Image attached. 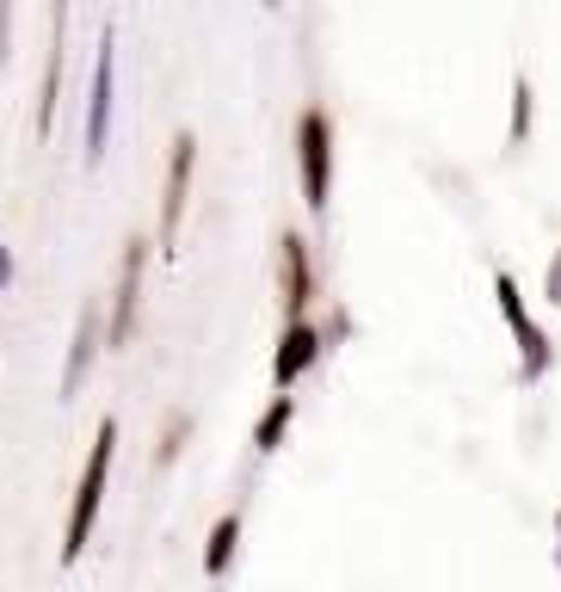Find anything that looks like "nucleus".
Returning a JSON list of instances; mask_svg holds the SVG:
<instances>
[{"label": "nucleus", "instance_id": "5", "mask_svg": "<svg viewBox=\"0 0 561 592\" xmlns=\"http://www.w3.org/2000/svg\"><path fill=\"white\" fill-rule=\"evenodd\" d=\"M142 266H149V241L130 235L124 241V260H117V297H112V345L130 340L136 327V303H142Z\"/></svg>", "mask_w": 561, "mask_h": 592}, {"label": "nucleus", "instance_id": "13", "mask_svg": "<svg viewBox=\"0 0 561 592\" xmlns=\"http://www.w3.org/2000/svg\"><path fill=\"white\" fill-rule=\"evenodd\" d=\"M524 117H531V87H524V80H519V117H512V142H519V136H524Z\"/></svg>", "mask_w": 561, "mask_h": 592}, {"label": "nucleus", "instance_id": "10", "mask_svg": "<svg viewBox=\"0 0 561 592\" xmlns=\"http://www.w3.org/2000/svg\"><path fill=\"white\" fill-rule=\"evenodd\" d=\"M291 420H296V395H271V407L259 414V426H253V444H259V451H278L284 432H291Z\"/></svg>", "mask_w": 561, "mask_h": 592}, {"label": "nucleus", "instance_id": "2", "mask_svg": "<svg viewBox=\"0 0 561 592\" xmlns=\"http://www.w3.org/2000/svg\"><path fill=\"white\" fill-rule=\"evenodd\" d=\"M296 167H303V198L315 216H328V191H333V117L321 105L296 117Z\"/></svg>", "mask_w": 561, "mask_h": 592}, {"label": "nucleus", "instance_id": "9", "mask_svg": "<svg viewBox=\"0 0 561 592\" xmlns=\"http://www.w3.org/2000/svg\"><path fill=\"white\" fill-rule=\"evenodd\" d=\"M50 62H43V93H38V130H50V117H56V87H62V32H68V7L50 13Z\"/></svg>", "mask_w": 561, "mask_h": 592}, {"label": "nucleus", "instance_id": "6", "mask_svg": "<svg viewBox=\"0 0 561 592\" xmlns=\"http://www.w3.org/2000/svg\"><path fill=\"white\" fill-rule=\"evenodd\" d=\"M494 290H500L506 322H512V333H519V345H524V377H543V370H549V340H543V327L524 315L519 278H512V272H500V278H494Z\"/></svg>", "mask_w": 561, "mask_h": 592}, {"label": "nucleus", "instance_id": "14", "mask_svg": "<svg viewBox=\"0 0 561 592\" xmlns=\"http://www.w3.org/2000/svg\"><path fill=\"white\" fill-rule=\"evenodd\" d=\"M7 278H13V253L0 248V285H7Z\"/></svg>", "mask_w": 561, "mask_h": 592}, {"label": "nucleus", "instance_id": "4", "mask_svg": "<svg viewBox=\"0 0 561 592\" xmlns=\"http://www.w3.org/2000/svg\"><path fill=\"white\" fill-rule=\"evenodd\" d=\"M192 167H197V136L179 130V136H174V154H167V186H161V241H167V248L179 241V223H186Z\"/></svg>", "mask_w": 561, "mask_h": 592}, {"label": "nucleus", "instance_id": "12", "mask_svg": "<svg viewBox=\"0 0 561 592\" xmlns=\"http://www.w3.org/2000/svg\"><path fill=\"white\" fill-rule=\"evenodd\" d=\"M93 345H99V308H80V327H75V352H68V370H62V382L75 389L80 370L93 364Z\"/></svg>", "mask_w": 561, "mask_h": 592}, {"label": "nucleus", "instance_id": "1", "mask_svg": "<svg viewBox=\"0 0 561 592\" xmlns=\"http://www.w3.org/2000/svg\"><path fill=\"white\" fill-rule=\"evenodd\" d=\"M112 451H117V420H99L93 444H87V469L75 481V506H68V531H62V562H75L93 537L99 500H105V476H112Z\"/></svg>", "mask_w": 561, "mask_h": 592}, {"label": "nucleus", "instance_id": "8", "mask_svg": "<svg viewBox=\"0 0 561 592\" xmlns=\"http://www.w3.org/2000/svg\"><path fill=\"white\" fill-rule=\"evenodd\" d=\"M105 124H112V25H105V38H99L93 99H87V154L105 149Z\"/></svg>", "mask_w": 561, "mask_h": 592}, {"label": "nucleus", "instance_id": "7", "mask_svg": "<svg viewBox=\"0 0 561 592\" xmlns=\"http://www.w3.org/2000/svg\"><path fill=\"white\" fill-rule=\"evenodd\" d=\"M315 358H321V327L315 322H291L284 333H278V352H271V382H278V395H284Z\"/></svg>", "mask_w": 561, "mask_h": 592}, {"label": "nucleus", "instance_id": "3", "mask_svg": "<svg viewBox=\"0 0 561 592\" xmlns=\"http://www.w3.org/2000/svg\"><path fill=\"white\" fill-rule=\"evenodd\" d=\"M278 303H284V327L309 322L315 266H309V241H303V235H284V241H278Z\"/></svg>", "mask_w": 561, "mask_h": 592}, {"label": "nucleus", "instance_id": "11", "mask_svg": "<svg viewBox=\"0 0 561 592\" xmlns=\"http://www.w3.org/2000/svg\"><path fill=\"white\" fill-rule=\"evenodd\" d=\"M234 543H241V513H222L216 518V531H211V543H204V574H229Z\"/></svg>", "mask_w": 561, "mask_h": 592}]
</instances>
